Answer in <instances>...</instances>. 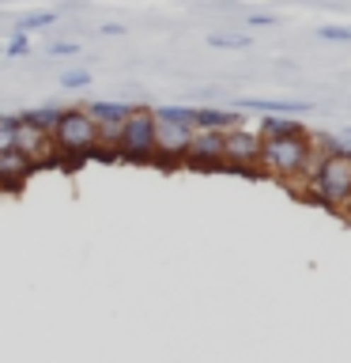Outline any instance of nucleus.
Masks as SVG:
<instances>
[{"instance_id": "f257e3e1", "label": "nucleus", "mask_w": 351, "mask_h": 363, "mask_svg": "<svg viewBox=\"0 0 351 363\" xmlns=\"http://www.w3.org/2000/svg\"><path fill=\"white\" fill-rule=\"evenodd\" d=\"M53 140V155L61 152L64 159H84V155H95L98 152V129L95 121L87 118L84 106H72V110H61V121H57V129L50 133Z\"/></svg>"}, {"instance_id": "f03ea898", "label": "nucleus", "mask_w": 351, "mask_h": 363, "mask_svg": "<svg viewBox=\"0 0 351 363\" xmlns=\"http://www.w3.org/2000/svg\"><path fill=\"white\" fill-rule=\"evenodd\" d=\"M260 163L280 178H294L310 163V140L306 136H280V140H260Z\"/></svg>"}, {"instance_id": "7ed1b4c3", "label": "nucleus", "mask_w": 351, "mask_h": 363, "mask_svg": "<svg viewBox=\"0 0 351 363\" xmlns=\"http://www.w3.org/2000/svg\"><path fill=\"white\" fill-rule=\"evenodd\" d=\"M121 152V159H132V163H147V159H155V113L136 106L132 118L125 121V129L117 136V144H113Z\"/></svg>"}, {"instance_id": "20e7f679", "label": "nucleus", "mask_w": 351, "mask_h": 363, "mask_svg": "<svg viewBox=\"0 0 351 363\" xmlns=\"http://www.w3.org/2000/svg\"><path fill=\"white\" fill-rule=\"evenodd\" d=\"M347 193H351V159L344 152H340V155H325L321 170L313 174V197L336 204V201H344Z\"/></svg>"}, {"instance_id": "39448f33", "label": "nucleus", "mask_w": 351, "mask_h": 363, "mask_svg": "<svg viewBox=\"0 0 351 363\" xmlns=\"http://www.w3.org/2000/svg\"><path fill=\"white\" fill-rule=\"evenodd\" d=\"M87 118L95 121V129H98V144H106V147H113L117 144V136H121V129H125V121L132 118V110L136 106H129V102H87Z\"/></svg>"}, {"instance_id": "423d86ee", "label": "nucleus", "mask_w": 351, "mask_h": 363, "mask_svg": "<svg viewBox=\"0 0 351 363\" xmlns=\"http://www.w3.org/2000/svg\"><path fill=\"white\" fill-rule=\"evenodd\" d=\"M223 163H231L234 170H249L253 163H260V136L249 129L223 133Z\"/></svg>"}, {"instance_id": "0eeeda50", "label": "nucleus", "mask_w": 351, "mask_h": 363, "mask_svg": "<svg viewBox=\"0 0 351 363\" xmlns=\"http://www.w3.org/2000/svg\"><path fill=\"white\" fill-rule=\"evenodd\" d=\"M189 140H192V129L155 121V159H159V163H174V159H185Z\"/></svg>"}, {"instance_id": "6e6552de", "label": "nucleus", "mask_w": 351, "mask_h": 363, "mask_svg": "<svg viewBox=\"0 0 351 363\" xmlns=\"http://www.w3.org/2000/svg\"><path fill=\"white\" fill-rule=\"evenodd\" d=\"M11 152L27 155L34 167H42V163H50V159H53V140H50L45 133H38V129H30V125H23V121H19V129H16V144H11Z\"/></svg>"}, {"instance_id": "1a4fd4ad", "label": "nucleus", "mask_w": 351, "mask_h": 363, "mask_svg": "<svg viewBox=\"0 0 351 363\" xmlns=\"http://www.w3.org/2000/svg\"><path fill=\"white\" fill-rule=\"evenodd\" d=\"M185 159L197 167H219L223 163V133H192Z\"/></svg>"}, {"instance_id": "9d476101", "label": "nucleus", "mask_w": 351, "mask_h": 363, "mask_svg": "<svg viewBox=\"0 0 351 363\" xmlns=\"http://www.w3.org/2000/svg\"><path fill=\"white\" fill-rule=\"evenodd\" d=\"M231 129H242V118L234 110H212V106L192 110V133H231Z\"/></svg>"}, {"instance_id": "9b49d317", "label": "nucleus", "mask_w": 351, "mask_h": 363, "mask_svg": "<svg viewBox=\"0 0 351 363\" xmlns=\"http://www.w3.org/2000/svg\"><path fill=\"white\" fill-rule=\"evenodd\" d=\"M34 167L27 155L19 152H0V186H19V182H27L34 174Z\"/></svg>"}, {"instance_id": "f8f14e48", "label": "nucleus", "mask_w": 351, "mask_h": 363, "mask_svg": "<svg viewBox=\"0 0 351 363\" xmlns=\"http://www.w3.org/2000/svg\"><path fill=\"white\" fill-rule=\"evenodd\" d=\"M61 110H64V106H38V110H27V113H19V121L50 136V133L57 129V121H61Z\"/></svg>"}, {"instance_id": "ddd939ff", "label": "nucleus", "mask_w": 351, "mask_h": 363, "mask_svg": "<svg viewBox=\"0 0 351 363\" xmlns=\"http://www.w3.org/2000/svg\"><path fill=\"white\" fill-rule=\"evenodd\" d=\"M238 106L246 110H265V113H302L306 102H283V99H242Z\"/></svg>"}, {"instance_id": "4468645a", "label": "nucleus", "mask_w": 351, "mask_h": 363, "mask_svg": "<svg viewBox=\"0 0 351 363\" xmlns=\"http://www.w3.org/2000/svg\"><path fill=\"white\" fill-rule=\"evenodd\" d=\"M260 140H280V136H306L299 121H283V118H265L260 121Z\"/></svg>"}, {"instance_id": "2eb2a0df", "label": "nucleus", "mask_w": 351, "mask_h": 363, "mask_svg": "<svg viewBox=\"0 0 351 363\" xmlns=\"http://www.w3.org/2000/svg\"><path fill=\"white\" fill-rule=\"evenodd\" d=\"M155 121H166V125H181V129H192V106H159L151 110Z\"/></svg>"}, {"instance_id": "dca6fc26", "label": "nucleus", "mask_w": 351, "mask_h": 363, "mask_svg": "<svg viewBox=\"0 0 351 363\" xmlns=\"http://www.w3.org/2000/svg\"><path fill=\"white\" fill-rule=\"evenodd\" d=\"M53 23H57V11H30V16H23L16 23V30H11V34H30L38 27H53Z\"/></svg>"}, {"instance_id": "f3484780", "label": "nucleus", "mask_w": 351, "mask_h": 363, "mask_svg": "<svg viewBox=\"0 0 351 363\" xmlns=\"http://www.w3.org/2000/svg\"><path fill=\"white\" fill-rule=\"evenodd\" d=\"M16 129H19V118H0V152H11Z\"/></svg>"}, {"instance_id": "a211bd4d", "label": "nucleus", "mask_w": 351, "mask_h": 363, "mask_svg": "<svg viewBox=\"0 0 351 363\" xmlns=\"http://www.w3.org/2000/svg\"><path fill=\"white\" fill-rule=\"evenodd\" d=\"M212 45H223V50H238V45H249V34H212Z\"/></svg>"}, {"instance_id": "6ab92c4d", "label": "nucleus", "mask_w": 351, "mask_h": 363, "mask_svg": "<svg viewBox=\"0 0 351 363\" xmlns=\"http://www.w3.org/2000/svg\"><path fill=\"white\" fill-rule=\"evenodd\" d=\"M87 84H91V72H84V68H72V72H64V76H61V87H68V91L87 87Z\"/></svg>"}, {"instance_id": "aec40b11", "label": "nucleus", "mask_w": 351, "mask_h": 363, "mask_svg": "<svg viewBox=\"0 0 351 363\" xmlns=\"http://www.w3.org/2000/svg\"><path fill=\"white\" fill-rule=\"evenodd\" d=\"M30 50V42H27V34H11V42H8V57H23V53H27Z\"/></svg>"}, {"instance_id": "412c9836", "label": "nucleus", "mask_w": 351, "mask_h": 363, "mask_svg": "<svg viewBox=\"0 0 351 363\" xmlns=\"http://www.w3.org/2000/svg\"><path fill=\"white\" fill-rule=\"evenodd\" d=\"M50 53L68 57V53H79V45H76V42H53V45H50Z\"/></svg>"}, {"instance_id": "4be33fe9", "label": "nucleus", "mask_w": 351, "mask_h": 363, "mask_svg": "<svg viewBox=\"0 0 351 363\" xmlns=\"http://www.w3.org/2000/svg\"><path fill=\"white\" fill-rule=\"evenodd\" d=\"M321 38H333V42H351V30H340V27H325Z\"/></svg>"}]
</instances>
